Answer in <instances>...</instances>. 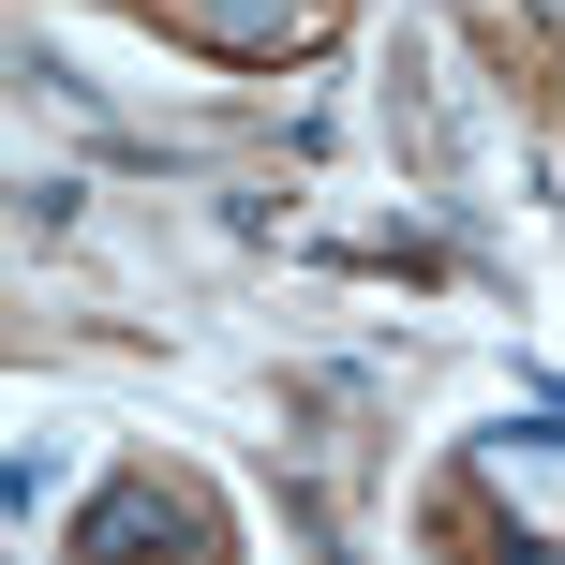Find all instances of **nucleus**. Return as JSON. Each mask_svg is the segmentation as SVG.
<instances>
[{
    "label": "nucleus",
    "instance_id": "1",
    "mask_svg": "<svg viewBox=\"0 0 565 565\" xmlns=\"http://www.w3.org/2000/svg\"><path fill=\"white\" fill-rule=\"evenodd\" d=\"M149 536H164V551H209V507L164 491V477H105L75 507V551H149Z\"/></svg>",
    "mask_w": 565,
    "mask_h": 565
},
{
    "label": "nucleus",
    "instance_id": "2",
    "mask_svg": "<svg viewBox=\"0 0 565 565\" xmlns=\"http://www.w3.org/2000/svg\"><path fill=\"white\" fill-rule=\"evenodd\" d=\"M209 30H224V45H298V30H312V0H209Z\"/></svg>",
    "mask_w": 565,
    "mask_h": 565
},
{
    "label": "nucleus",
    "instance_id": "3",
    "mask_svg": "<svg viewBox=\"0 0 565 565\" xmlns=\"http://www.w3.org/2000/svg\"><path fill=\"white\" fill-rule=\"evenodd\" d=\"M536 15H551V30H565V0H536Z\"/></svg>",
    "mask_w": 565,
    "mask_h": 565
}]
</instances>
